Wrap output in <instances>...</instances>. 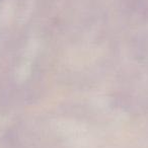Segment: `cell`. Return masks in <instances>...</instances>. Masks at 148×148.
<instances>
[]
</instances>
